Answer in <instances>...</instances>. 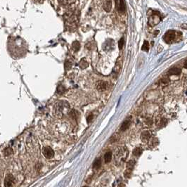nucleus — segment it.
Instances as JSON below:
<instances>
[{
  "mask_svg": "<svg viewBox=\"0 0 187 187\" xmlns=\"http://www.w3.org/2000/svg\"><path fill=\"white\" fill-rule=\"evenodd\" d=\"M124 44H125V39H124L123 37H122V38L120 39L119 42H118V47H119L120 49H121L122 48H123L124 46Z\"/></svg>",
  "mask_w": 187,
  "mask_h": 187,
  "instance_id": "23",
  "label": "nucleus"
},
{
  "mask_svg": "<svg viewBox=\"0 0 187 187\" xmlns=\"http://www.w3.org/2000/svg\"><path fill=\"white\" fill-rule=\"evenodd\" d=\"M130 125H131V118H127V119H126L121 125L120 130L122 132L127 130L128 128L130 127Z\"/></svg>",
  "mask_w": 187,
  "mask_h": 187,
  "instance_id": "11",
  "label": "nucleus"
},
{
  "mask_svg": "<svg viewBox=\"0 0 187 187\" xmlns=\"http://www.w3.org/2000/svg\"><path fill=\"white\" fill-rule=\"evenodd\" d=\"M96 87L98 91H105L108 87V83L106 81H103V80H99L96 82Z\"/></svg>",
  "mask_w": 187,
  "mask_h": 187,
  "instance_id": "5",
  "label": "nucleus"
},
{
  "mask_svg": "<svg viewBox=\"0 0 187 187\" xmlns=\"http://www.w3.org/2000/svg\"><path fill=\"white\" fill-rule=\"evenodd\" d=\"M101 165V160L100 159H96L94 163V169H98Z\"/></svg>",
  "mask_w": 187,
  "mask_h": 187,
  "instance_id": "20",
  "label": "nucleus"
},
{
  "mask_svg": "<svg viewBox=\"0 0 187 187\" xmlns=\"http://www.w3.org/2000/svg\"><path fill=\"white\" fill-rule=\"evenodd\" d=\"M142 50L144 51V52H148L149 49V43H148V42H146V41H144V43H143V46H142Z\"/></svg>",
  "mask_w": 187,
  "mask_h": 187,
  "instance_id": "21",
  "label": "nucleus"
},
{
  "mask_svg": "<svg viewBox=\"0 0 187 187\" xmlns=\"http://www.w3.org/2000/svg\"><path fill=\"white\" fill-rule=\"evenodd\" d=\"M142 153H143V150L139 147H137V148H136V149H134V151L132 152L133 155H135V157L140 156V155L142 154Z\"/></svg>",
  "mask_w": 187,
  "mask_h": 187,
  "instance_id": "15",
  "label": "nucleus"
},
{
  "mask_svg": "<svg viewBox=\"0 0 187 187\" xmlns=\"http://www.w3.org/2000/svg\"><path fill=\"white\" fill-rule=\"evenodd\" d=\"M165 42L167 43V44H170L176 38V32L174 30H170L168 32L165 33V35L163 37Z\"/></svg>",
  "mask_w": 187,
  "mask_h": 187,
  "instance_id": "2",
  "label": "nucleus"
},
{
  "mask_svg": "<svg viewBox=\"0 0 187 187\" xmlns=\"http://www.w3.org/2000/svg\"><path fill=\"white\" fill-rule=\"evenodd\" d=\"M118 187H125V185L124 184H119Z\"/></svg>",
  "mask_w": 187,
  "mask_h": 187,
  "instance_id": "29",
  "label": "nucleus"
},
{
  "mask_svg": "<svg viewBox=\"0 0 187 187\" xmlns=\"http://www.w3.org/2000/svg\"><path fill=\"white\" fill-rule=\"evenodd\" d=\"M112 159V153L111 151H108V152L106 153L105 155H104V160H105L106 163H108L111 162Z\"/></svg>",
  "mask_w": 187,
  "mask_h": 187,
  "instance_id": "16",
  "label": "nucleus"
},
{
  "mask_svg": "<svg viewBox=\"0 0 187 187\" xmlns=\"http://www.w3.org/2000/svg\"><path fill=\"white\" fill-rule=\"evenodd\" d=\"M42 153H43V155H44V157L48 159L52 158V157H54V151H53V149L50 147L44 148L42 150Z\"/></svg>",
  "mask_w": 187,
  "mask_h": 187,
  "instance_id": "7",
  "label": "nucleus"
},
{
  "mask_svg": "<svg viewBox=\"0 0 187 187\" xmlns=\"http://www.w3.org/2000/svg\"><path fill=\"white\" fill-rule=\"evenodd\" d=\"M31 1H32L33 3L39 4H42L44 1V0H31Z\"/></svg>",
  "mask_w": 187,
  "mask_h": 187,
  "instance_id": "25",
  "label": "nucleus"
},
{
  "mask_svg": "<svg viewBox=\"0 0 187 187\" xmlns=\"http://www.w3.org/2000/svg\"><path fill=\"white\" fill-rule=\"evenodd\" d=\"M160 16H159V13L157 12H154L153 14L149 18V23L151 26H153V25H157V23H160Z\"/></svg>",
  "mask_w": 187,
  "mask_h": 187,
  "instance_id": "4",
  "label": "nucleus"
},
{
  "mask_svg": "<svg viewBox=\"0 0 187 187\" xmlns=\"http://www.w3.org/2000/svg\"><path fill=\"white\" fill-rule=\"evenodd\" d=\"M122 64H123V63H122L121 60H120V61L118 60L117 63H116L115 68H114V70H115V71L116 72H118L120 71V70L121 67H122Z\"/></svg>",
  "mask_w": 187,
  "mask_h": 187,
  "instance_id": "19",
  "label": "nucleus"
},
{
  "mask_svg": "<svg viewBox=\"0 0 187 187\" xmlns=\"http://www.w3.org/2000/svg\"><path fill=\"white\" fill-rule=\"evenodd\" d=\"M84 187H88V186H84Z\"/></svg>",
  "mask_w": 187,
  "mask_h": 187,
  "instance_id": "30",
  "label": "nucleus"
},
{
  "mask_svg": "<svg viewBox=\"0 0 187 187\" xmlns=\"http://www.w3.org/2000/svg\"><path fill=\"white\" fill-rule=\"evenodd\" d=\"M184 66L185 68H187V61H185L184 64Z\"/></svg>",
  "mask_w": 187,
  "mask_h": 187,
  "instance_id": "28",
  "label": "nucleus"
},
{
  "mask_svg": "<svg viewBox=\"0 0 187 187\" xmlns=\"http://www.w3.org/2000/svg\"><path fill=\"white\" fill-rule=\"evenodd\" d=\"M13 182H14V177L11 174H8L4 180V186L5 187H12Z\"/></svg>",
  "mask_w": 187,
  "mask_h": 187,
  "instance_id": "9",
  "label": "nucleus"
},
{
  "mask_svg": "<svg viewBox=\"0 0 187 187\" xmlns=\"http://www.w3.org/2000/svg\"><path fill=\"white\" fill-rule=\"evenodd\" d=\"M65 18H66V22L70 24L75 23L77 22V16L75 13L74 11H68V13H66V14L65 15Z\"/></svg>",
  "mask_w": 187,
  "mask_h": 187,
  "instance_id": "3",
  "label": "nucleus"
},
{
  "mask_svg": "<svg viewBox=\"0 0 187 187\" xmlns=\"http://www.w3.org/2000/svg\"><path fill=\"white\" fill-rule=\"evenodd\" d=\"M12 153H13L12 149H10V148H7V149L5 150V155H9L12 154Z\"/></svg>",
  "mask_w": 187,
  "mask_h": 187,
  "instance_id": "24",
  "label": "nucleus"
},
{
  "mask_svg": "<svg viewBox=\"0 0 187 187\" xmlns=\"http://www.w3.org/2000/svg\"><path fill=\"white\" fill-rule=\"evenodd\" d=\"M135 165V160H130L128 161V163H127V165H126V167H127V170H126V172L125 173V175L126 177H129V176H130L131 172H132V170H133Z\"/></svg>",
  "mask_w": 187,
  "mask_h": 187,
  "instance_id": "6",
  "label": "nucleus"
},
{
  "mask_svg": "<svg viewBox=\"0 0 187 187\" xmlns=\"http://www.w3.org/2000/svg\"><path fill=\"white\" fill-rule=\"evenodd\" d=\"M156 123L157 125L160 127H165V125L167 124V120L165 118H160L158 119H157L156 120Z\"/></svg>",
  "mask_w": 187,
  "mask_h": 187,
  "instance_id": "13",
  "label": "nucleus"
},
{
  "mask_svg": "<svg viewBox=\"0 0 187 187\" xmlns=\"http://www.w3.org/2000/svg\"><path fill=\"white\" fill-rule=\"evenodd\" d=\"M181 73V69L180 68H173L172 69H170V71H169V74L171 75H180Z\"/></svg>",
  "mask_w": 187,
  "mask_h": 187,
  "instance_id": "17",
  "label": "nucleus"
},
{
  "mask_svg": "<svg viewBox=\"0 0 187 187\" xmlns=\"http://www.w3.org/2000/svg\"><path fill=\"white\" fill-rule=\"evenodd\" d=\"M112 4L111 0H106V1L104 4V9L106 10V11H110L112 7Z\"/></svg>",
  "mask_w": 187,
  "mask_h": 187,
  "instance_id": "18",
  "label": "nucleus"
},
{
  "mask_svg": "<svg viewBox=\"0 0 187 187\" xmlns=\"http://www.w3.org/2000/svg\"><path fill=\"white\" fill-rule=\"evenodd\" d=\"M80 66H81L82 68H86V67L88 66V63L86 62V61L84 60V59H82V60L81 61V62H80Z\"/></svg>",
  "mask_w": 187,
  "mask_h": 187,
  "instance_id": "22",
  "label": "nucleus"
},
{
  "mask_svg": "<svg viewBox=\"0 0 187 187\" xmlns=\"http://www.w3.org/2000/svg\"><path fill=\"white\" fill-rule=\"evenodd\" d=\"M92 115H91L90 116H89L88 118H87V121H88V123H89V122L91 121V120H92Z\"/></svg>",
  "mask_w": 187,
  "mask_h": 187,
  "instance_id": "27",
  "label": "nucleus"
},
{
  "mask_svg": "<svg viewBox=\"0 0 187 187\" xmlns=\"http://www.w3.org/2000/svg\"><path fill=\"white\" fill-rule=\"evenodd\" d=\"M58 2L64 7H70L75 2V0H58Z\"/></svg>",
  "mask_w": 187,
  "mask_h": 187,
  "instance_id": "12",
  "label": "nucleus"
},
{
  "mask_svg": "<svg viewBox=\"0 0 187 187\" xmlns=\"http://www.w3.org/2000/svg\"><path fill=\"white\" fill-rule=\"evenodd\" d=\"M158 143H159V141L157 138H153V139H151V140L149 141V146L151 148L156 147L158 145Z\"/></svg>",
  "mask_w": 187,
  "mask_h": 187,
  "instance_id": "14",
  "label": "nucleus"
},
{
  "mask_svg": "<svg viewBox=\"0 0 187 187\" xmlns=\"http://www.w3.org/2000/svg\"><path fill=\"white\" fill-rule=\"evenodd\" d=\"M151 135L149 131H144L141 134V140L144 143L149 142L150 140Z\"/></svg>",
  "mask_w": 187,
  "mask_h": 187,
  "instance_id": "10",
  "label": "nucleus"
},
{
  "mask_svg": "<svg viewBox=\"0 0 187 187\" xmlns=\"http://www.w3.org/2000/svg\"><path fill=\"white\" fill-rule=\"evenodd\" d=\"M115 7L119 12L123 13L125 11V4L123 0H115Z\"/></svg>",
  "mask_w": 187,
  "mask_h": 187,
  "instance_id": "8",
  "label": "nucleus"
},
{
  "mask_svg": "<svg viewBox=\"0 0 187 187\" xmlns=\"http://www.w3.org/2000/svg\"><path fill=\"white\" fill-rule=\"evenodd\" d=\"M182 27L183 29L187 30V24H183V25H182Z\"/></svg>",
  "mask_w": 187,
  "mask_h": 187,
  "instance_id": "26",
  "label": "nucleus"
},
{
  "mask_svg": "<svg viewBox=\"0 0 187 187\" xmlns=\"http://www.w3.org/2000/svg\"><path fill=\"white\" fill-rule=\"evenodd\" d=\"M128 155V151L125 148H120L115 153V160L118 164L121 165L124 163Z\"/></svg>",
  "mask_w": 187,
  "mask_h": 187,
  "instance_id": "1",
  "label": "nucleus"
}]
</instances>
